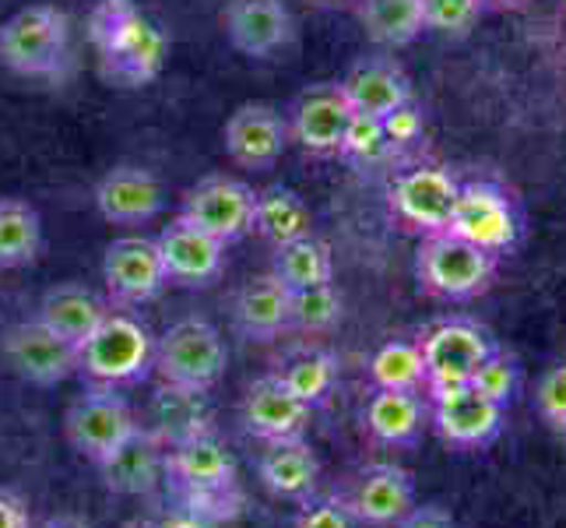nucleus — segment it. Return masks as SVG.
<instances>
[{
	"instance_id": "obj_1",
	"label": "nucleus",
	"mask_w": 566,
	"mask_h": 528,
	"mask_svg": "<svg viewBox=\"0 0 566 528\" xmlns=\"http://www.w3.org/2000/svg\"><path fill=\"white\" fill-rule=\"evenodd\" d=\"M88 39L103 74L124 89L155 82L166 64V35L134 0H99L88 11Z\"/></svg>"
},
{
	"instance_id": "obj_2",
	"label": "nucleus",
	"mask_w": 566,
	"mask_h": 528,
	"mask_svg": "<svg viewBox=\"0 0 566 528\" xmlns=\"http://www.w3.org/2000/svg\"><path fill=\"white\" fill-rule=\"evenodd\" d=\"M500 276V258L454 232H429L416 247V282L422 292L447 303L479 300L493 289Z\"/></svg>"
},
{
	"instance_id": "obj_3",
	"label": "nucleus",
	"mask_w": 566,
	"mask_h": 528,
	"mask_svg": "<svg viewBox=\"0 0 566 528\" xmlns=\"http://www.w3.org/2000/svg\"><path fill=\"white\" fill-rule=\"evenodd\" d=\"M229 363V349L219 335V328L205 318H184L166 328V335L155 342V363L166 387L190 391V395H208L222 381Z\"/></svg>"
},
{
	"instance_id": "obj_4",
	"label": "nucleus",
	"mask_w": 566,
	"mask_h": 528,
	"mask_svg": "<svg viewBox=\"0 0 566 528\" xmlns=\"http://www.w3.org/2000/svg\"><path fill=\"white\" fill-rule=\"evenodd\" d=\"M151 363L155 339L138 318L120 314V310H109L103 324L77 345V374L103 387L138 384L148 377Z\"/></svg>"
},
{
	"instance_id": "obj_5",
	"label": "nucleus",
	"mask_w": 566,
	"mask_h": 528,
	"mask_svg": "<svg viewBox=\"0 0 566 528\" xmlns=\"http://www.w3.org/2000/svg\"><path fill=\"white\" fill-rule=\"evenodd\" d=\"M447 232L503 258V253H514L524 240V211L506 187L493 180H468L461 184Z\"/></svg>"
},
{
	"instance_id": "obj_6",
	"label": "nucleus",
	"mask_w": 566,
	"mask_h": 528,
	"mask_svg": "<svg viewBox=\"0 0 566 528\" xmlns=\"http://www.w3.org/2000/svg\"><path fill=\"white\" fill-rule=\"evenodd\" d=\"M67 18L50 4L22 8L0 25V64H8L18 74H56L67 61Z\"/></svg>"
},
{
	"instance_id": "obj_7",
	"label": "nucleus",
	"mask_w": 566,
	"mask_h": 528,
	"mask_svg": "<svg viewBox=\"0 0 566 528\" xmlns=\"http://www.w3.org/2000/svg\"><path fill=\"white\" fill-rule=\"evenodd\" d=\"M138 429L142 423L134 416V408L116 395L113 387H103V384L88 387L85 395H77L64 413L67 444L95 465L106 462L113 452H120Z\"/></svg>"
},
{
	"instance_id": "obj_8",
	"label": "nucleus",
	"mask_w": 566,
	"mask_h": 528,
	"mask_svg": "<svg viewBox=\"0 0 566 528\" xmlns=\"http://www.w3.org/2000/svg\"><path fill=\"white\" fill-rule=\"evenodd\" d=\"M461 194V180L443 166L433 163H419L401 169L387 187V205L390 215L405 226L429 237V232H443L451 222L454 205Z\"/></svg>"
},
{
	"instance_id": "obj_9",
	"label": "nucleus",
	"mask_w": 566,
	"mask_h": 528,
	"mask_svg": "<svg viewBox=\"0 0 566 528\" xmlns=\"http://www.w3.org/2000/svg\"><path fill=\"white\" fill-rule=\"evenodd\" d=\"M429 426L454 452H485L506 429V408L482 398L472 384L429 391Z\"/></svg>"
},
{
	"instance_id": "obj_10",
	"label": "nucleus",
	"mask_w": 566,
	"mask_h": 528,
	"mask_svg": "<svg viewBox=\"0 0 566 528\" xmlns=\"http://www.w3.org/2000/svg\"><path fill=\"white\" fill-rule=\"evenodd\" d=\"M422 360H426V395L443 387H461L472 381L479 363L496 349V339L482 324L454 318L440 321L419 339Z\"/></svg>"
},
{
	"instance_id": "obj_11",
	"label": "nucleus",
	"mask_w": 566,
	"mask_h": 528,
	"mask_svg": "<svg viewBox=\"0 0 566 528\" xmlns=\"http://www.w3.org/2000/svg\"><path fill=\"white\" fill-rule=\"evenodd\" d=\"M0 356L14 377H22L35 387H53L77 374V345L64 342L43 321L11 324L0 335Z\"/></svg>"
},
{
	"instance_id": "obj_12",
	"label": "nucleus",
	"mask_w": 566,
	"mask_h": 528,
	"mask_svg": "<svg viewBox=\"0 0 566 528\" xmlns=\"http://www.w3.org/2000/svg\"><path fill=\"white\" fill-rule=\"evenodd\" d=\"M253 205H258V190H250L243 180H232V176H205V180L198 187H190V194L184 198L180 219L198 226L219 244H232L253 229Z\"/></svg>"
},
{
	"instance_id": "obj_13",
	"label": "nucleus",
	"mask_w": 566,
	"mask_h": 528,
	"mask_svg": "<svg viewBox=\"0 0 566 528\" xmlns=\"http://www.w3.org/2000/svg\"><path fill=\"white\" fill-rule=\"evenodd\" d=\"M342 500L359 525L395 528L416 507V479L395 462H374L348 479Z\"/></svg>"
},
{
	"instance_id": "obj_14",
	"label": "nucleus",
	"mask_w": 566,
	"mask_h": 528,
	"mask_svg": "<svg viewBox=\"0 0 566 528\" xmlns=\"http://www.w3.org/2000/svg\"><path fill=\"white\" fill-rule=\"evenodd\" d=\"M103 282L116 303H148L169 286L155 240L120 237L106 247Z\"/></svg>"
},
{
	"instance_id": "obj_15",
	"label": "nucleus",
	"mask_w": 566,
	"mask_h": 528,
	"mask_svg": "<svg viewBox=\"0 0 566 528\" xmlns=\"http://www.w3.org/2000/svg\"><path fill=\"white\" fill-rule=\"evenodd\" d=\"M222 142L229 159L243 169H271L289 145L285 116L268 103H247L226 121Z\"/></svg>"
},
{
	"instance_id": "obj_16",
	"label": "nucleus",
	"mask_w": 566,
	"mask_h": 528,
	"mask_svg": "<svg viewBox=\"0 0 566 528\" xmlns=\"http://www.w3.org/2000/svg\"><path fill=\"white\" fill-rule=\"evenodd\" d=\"M166 473L193 497H219L237 483L232 455L222 447V441L201 434V429L172 441V447L166 452Z\"/></svg>"
},
{
	"instance_id": "obj_17",
	"label": "nucleus",
	"mask_w": 566,
	"mask_h": 528,
	"mask_svg": "<svg viewBox=\"0 0 566 528\" xmlns=\"http://www.w3.org/2000/svg\"><path fill=\"white\" fill-rule=\"evenodd\" d=\"M348 116L353 106L345 103L342 85H314L289 110V142L310 155H338Z\"/></svg>"
},
{
	"instance_id": "obj_18",
	"label": "nucleus",
	"mask_w": 566,
	"mask_h": 528,
	"mask_svg": "<svg viewBox=\"0 0 566 528\" xmlns=\"http://www.w3.org/2000/svg\"><path fill=\"white\" fill-rule=\"evenodd\" d=\"M310 416H314V405L300 402L292 391L282 384L279 374L258 377L243 395V426L247 434L258 441H292L303 437Z\"/></svg>"
},
{
	"instance_id": "obj_19",
	"label": "nucleus",
	"mask_w": 566,
	"mask_h": 528,
	"mask_svg": "<svg viewBox=\"0 0 566 528\" xmlns=\"http://www.w3.org/2000/svg\"><path fill=\"white\" fill-rule=\"evenodd\" d=\"M222 25L232 50H240L243 56L279 53L292 43V32H296L285 0H229Z\"/></svg>"
},
{
	"instance_id": "obj_20",
	"label": "nucleus",
	"mask_w": 566,
	"mask_h": 528,
	"mask_svg": "<svg viewBox=\"0 0 566 528\" xmlns=\"http://www.w3.org/2000/svg\"><path fill=\"white\" fill-rule=\"evenodd\" d=\"M155 247H159L166 279L177 286H208L219 279L226 268V244H219L184 219H172L159 232Z\"/></svg>"
},
{
	"instance_id": "obj_21",
	"label": "nucleus",
	"mask_w": 566,
	"mask_h": 528,
	"mask_svg": "<svg viewBox=\"0 0 566 528\" xmlns=\"http://www.w3.org/2000/svg\"><path fill=\"white\" fill-rule=\"evenodd\" d=\"M166 205V190L159 176L142 166L109 169L95 187V208L113 226H142L151 222Z\"/></svg>"
},
{
	"instance_id": "obj_22",
	"label": "nucleus",
	"mask_w": 566,
	"mask_h": 528,
	"mask_svg": "<svg viewBox=\"0 0 566 528\" xmlns=\"http://www.w3.org/2000/svg\"><path fill=\"white\" fill-rule=\"evenodd\" d=\"M258 479L261 486L279 500L303 504L317 494L321 483V458L303 437L292 441H268L258 458Z\"/></svg>"
},
{
	"instance_id": "obj_23",
	"label": "nucleus",
	"mask_w": 566,
	"mask_h": 528,
	"mask_svg": "<svg viewBox=\"0 0 566 528\" xmlns=\"http://www.w3.org/2000/svg\"><path fill=\"white\" fill-rule=\"evenodd\" d=\"M366 434L384 447H416L429 426V398L422 391L374 387L363 408Z\"/></svg>"
},
{
	"instance_id": "obj_24",
	"label": "nucleus",
	"mask_w": 566,
	"mask_h": 528,
	"mask_svg": "<svg viewBox=\"0 0 566 528\" xmlns=\"http://www.w3.org/2000/svg\"><path fill=\"white\" fill-rule=\"evenodd\" d=\"M342 95L345 103L353 106V113H369V116H384L395 113L398 106L412 103V82L408 74L387 61V56H366L353 71L342 77Z\"/></svg>"
},
{
	"instance_id": "obj_25",
	"label": "nucleus",
	"mask_w": 566,
	"mask_h": 528,
	"mask_svg": "<svg viewBox=\"0 0 566 528\" xmlns=\"http://www.w3.org/2000/svg\"><path fill=\"white\" fill-rule=\"evenodd\" d=\"M99 468L113 494H127V497L151 494L166 473V444L159 434L142 426L120 452H113L106 462H99Z\"/></svg>"
},
{
	"instance_id": "obj_26",
	"label": "nucleus",
	"mask_w": 566,
	"mask_h": 528,
	"mask_svg": "<svg viewBox=\"0 0 566 528\" xmlns=\"http://www.w3.org/2000/svg\"><path fill=\"white\" fill-rule=\"evenodd\" d=\"M289 303H292V292L275 276H261L237 292L232 318H237V328L247 339L268 342L289 328Z\"/></svg>"
},
{
	"instance_id": "obj_27",
	"label": "nucleus",
	"mask_w": 566,
	"mask_h": 528,
	"mask_svg": "<svg viewBox=\"0 0 566 528\" xmlns=\"http://www.w3.org/2000/svg\"><path fill=\"white\" fill-rule=\"evenodd\" d=\"M106 314H109L106 300L95 297L92 289L71 286V282L50 289L43 303H39V321L71 345H82L92 331L103 324Z\"/></svg>"
},
{
	"instance_id": "obj_28",
	"label": "nucleus",
	"mask_w": 566,
	"mask_h": 528,
	"mask_svg": "<svg viewBox=\"0 0 566 528\" xmlns=\"http://www.w3.org/2000/svg\"><path fill=\"white\" fill-rule=\"evenodd\" d=\"M271 276H275L289 292L310 289V286H327V282H335V258H331V247L310 232V237L275 247Z\"/></svg>"
},
{
	"instance_id": "obj_29",
	"label": "nucleus",
	"mask_w": 566,
	"mask_h": 528,
	"mask_svg": "<svg viewBox=\"0 0 566 528\" xmlns=\"http://www.w3.org/2000/svg\"><path fill=\"white\" fill-rule=\"evenodd\" d=\"M359 22L377 46L401 50L426 32L422 0H359Z\"/></svg>"
},
{
	"instance_id": "obj_30",
	"label": "nucleus",
	"mask_w": 566,
	"mask_h": 528,
	"mask_svg": "<svg viewBox=\"0 0 566 528\" xmlns=\"http://www.w3.org/2000/svg\"><path fill=\"white\" fill-rule=\"evenodd\" d=\"M253 229L279 247L289 240L310 237V232H314V215H310L300 194H292L289 187H268V190H258Z\"/></svg>"
},
{
	"instance_id": "obj_31",
	"label": "nucleus",
	"mask_w": 566,
	"mask_h": 528,
	"mask_svg": "<svg viewBox=\"0 0 566 528\" xmlns=\"http://www.w3.org/2000/svg\"><path fill=\"white\" fill-rule=\"evenodd\" d=\"M369 384L387 391H422L426 395V360L419 339H390L369 356Z\"/></svg>"
},
{
	"instance_id": "obj_32",
	"label": "nucleus",
	"mask_w": 566,
	"mask_h": 528,
	"mask_svg": "<svg viewBox=\"0 0 566 528\" xmlns=\"http://www.w3.org/2000/svg\"><path fill=\"white\" fill-rule=\"evenodd\" d=\"M43 247V222L29 201L0 198V268H22Z\"/></svg>"
},
{
	"instance_id": "obj_33",
	"label": "nucleus",
	"mask_w": 566,
	"mask_h": 528,
	"mask_svg": "<svg viewBox=\"0 0 566 528\" xmlns=\"http://www.w3.org/2000/svg\"><path fill=\"white\" fill-rule=\"evenodd\" d=\"M282 384L306 405H317L331 395V387L338 381V360L324 349H306L296 352L282 370H279Z\"/></svg>"
},
{
	"instance_id": "obj_34",
	"label": "nucleus",
	"mask_w": 566,
	"mask_h": 528,
	"mask_svg": "<svg viewBox=\"0 0 566 528\" xmlns=\"http://www.w3.org/2000/svg\"><path fill=\"white\" fill-rule=\"evenodd\" d=\"M472 384L482 398H490L493 405H500V408H511L514 405V398L521 395V384H524V370H521V363H517V356L514 352H506V349H493L490 356H485L482 363H479V370L472 374Z\"/></svg>"
},
{
	"instance_id": "obj_35",
	"label": "nucleus",
	"mask_w": 566,
	"mask_h": 528,
	"mask_svg": "<svg viewBox=\"0 0 566 528\" xmlns=\"http://www.w3.org/2000/svg\"><path fill=\"white\" fill-rule=\"evenodd\" d=\"M342 321V297L335 286H310L296 289L289 303V328L300 331H327Z\"/></svg>"
},
{
	"instance_id": "obj_36",
	"label": "nucleus",
	"mask_w": 566,
	"mask_h": 528,
	"mask_svg": "<svg viewBox=\"0 0 566 528\" xmlns=\"http://www.w3.org/2000/svg\"><path fill=\"white\" fill-rule=\"evenodd\" d=\"M387 152H390V142H387V134H384L380 116H369V113H353V116H348L338 155L369 166V163H380Z\"/></svg>"
},
{
	"instance_id": "obj_37",
	"label": "nucleus",
	"mask_w": 566,
	"mask_h": 528,
	"mask_svg": "<svg viewBox=\"0 0 566 528\" xmlns=\"http://www.w3.org/2000/svg\"><path fill=\"white\" fill-rule=\"evenodd\" d=\"M479 0H422L426 32H437L443 39H464L482 18Z\"/></svg>"
},
{
	"instance_id": "obj_38",
	"label": "nucleus",
	"mask_w": 566,
	"mask_h": 528,
	"mask_svg": "<svg viewBox=\"0 0 566 528\" xmlns=\"http://www.w3.org/2000/svg\"><path fill=\"white\" fill-rule=\"evenodd\" d=\"M535 408L556 434H566V360L542 374L535 387Z\"/></svg>"
},
{
	"instance_id": "obj_39",
	"label": "nucleus",
	"mask_w": 566,
	"mask_h": 528,
	"mask_svg": "<svg viewBox=\"0 0 566 528\" xmlns=\"http://www.w3.org/2000/svg\"><path fill=\"white\" fill-rule=\"evenodd\" d=\"M292 528H359V521L353 518V511L345 507L342 497L327 494V497H310L300 504L296 518H292Z\"/></svg>"
},
{
	"instance_id": "obj_40",
	"label": "nucleus",
	"mask_w": 566,
	"mask_h": 528,
	"mask_svg": "<svg viewBox=\"0 0 566 528\" xmlns=\"http://www.w3.org/2000/svg\"><path fill=\"white\" fill-rule=\"evenodd\" d=\"M384 134H387L390 148L419 142V134H422V113L416 110V103H405L395 113H387L384 116Z\"/></svg>"
},
{
	"instance_id": "obj_41",
	"label": "nucleus",
	"mask_w": 566,
	"mask_h": 528,
	"mask_svg": "<svg viewBox=\"0 0 566 528\" xmlns=\"http://www.w3.org/2000/svg\"><path fill=\"white\" fill-rule=\"evenodd\" d=\"M395 528H458V521L440 504H416Z\"/></svg>"
},
{
	"instance_id": "obj_42",
	"label": "nucleus",
	"mask_w": 566,
	"mask_h": 528,
	"mask_svg": "<svg viewBox=\"0 0 566 528\" xmlns=\"http://www.w3.org/2000/svg\"><path fill=\"white\" fill-rule=\"evenodd\" d=\"M0 528H32L25 500L0 486Z\"/></svg>"
},
{
	"instance_id": "obj_43",
	"label": "nucleus",
	"mask_w": 566,
	"mask_h": 528,
	"mask_svg": "<svg viewBox=\"0 0 566 528\" xmlns=\"http://www.w3.org/2000/svg\"><path fill=\"white\" fill-rule=\"evenodd\" d=\"M39 528H92V525H85L82 518H71V515H61V518H50V521H43Z\"/></svg>"
},
{
	"instance_id": "obj_44",
	"label": "nucleus",
	"mask_w": 566,
	"mask_h": 528,
	"mask_svg": "<svg viewBox=\"0 0 566 528\" xmlns=\"http://www.w3.org/2000/svg\"><path fill=\"white\" fill-rule=\"evenodd\" d=\"M485 11H514V8H524L528 0H479Z\"/></svg>"
},
{
	"instance_id": "obj_45",
	"label": "nucleus",
	"mask_w": 566,
	"mask_h": 528,
	"mask_svg": "<svg viewBox=\"0 0 566 528\" xmlns=\"http://www.w3.org/2000/svg\"><path fill=\"white\" fill-rule=\"evenodd\" d=\"M321 8H338V4H353V0H314Z\"/></svg>"
},
{
	"instance_id": "obj_46",
	"label": "nucleus",
	"mask_w": 566,
	"mask_h": 528,
	"mask_svg": "<svg viewBox=\"0 0 566 528\" xmlns=\"http://www.w3.org/2000/svg\"><path fill=\"white\" fill-rule=\"evenodd\" d=\"M127 528H166V525H159V521H134Z\"/></svg>"
}]
</instances>
